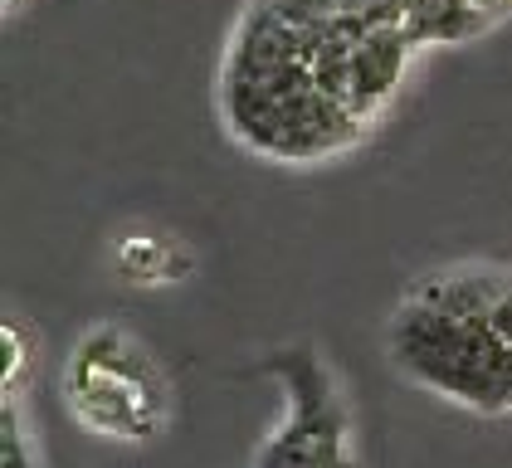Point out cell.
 Wrapping results in <instances>:
<instances>
[{
	"mask_svg": "<svg viewBox=\"0 0 512 468\" xmlns=\"http://www.w3.org/2000/svg\"><path fill=\"white\" fill-rule=\"evenodd\" d=\"M395 361L420 386L454 395L473 410L512 405V347L488 317H454L425 298H410L391 327Z\"/></svg>",
	"mask_w": 512,
	"mask_h": 468,
	"instance_id": "6da1fadb",
	"label": "cell"
},
{
	"mask_svg": "<svg viewBox=\"0 0 512 468\" xmlns=\"http://www.w3.org/2000/svg\"><path fill=\"white\" fill-rule=\"evenodd\" d=\"M274 371L293 395V415L264 444L259 468H352L347 415L332 395V381L322 376V366L308 351H283L274 356Z\"/></svg>",
	"mask_w": 512,
	"mask_h": 468,
	"instance_id": "7a4b0ae2",
	"label": "cell"
},
{
	"mask_svg": "<svg viewBox=\"0 0 512 468\" xmlns=\"http://www.w3.org/2000/svg\"><path fill=\"white\" fill-rule=\"evenodd\" d=\"M410 25L405 20H381L371 25L352 59V113L366 122L386 98L395 93V83L405 74V54H410Z\"/></svg>",
	"mask_w": 512,
	"mask_h": 468,
	"instance_id": "3957f363",
	"label": "cell"
},
{
	"mask_svg": "<svg viewBox=\"0 0 512 468\" xmlns=\"http://www.w3.org/2000/svg\"><path fill=\"white\" fill-rule=\"evenodd\" d=\"M508 288V273H439L425 288H415V298L454 312V317H493V308L503 303Z\"/></svg>",
	"mask_w": 512,
	"mask_h": 468,
	"instance_id": "277c9868",
	"label": "cell"
},
{
	"mask_svg": "<svg viewBox=\"0 0 512 468\" xmlns=\"http://www.w3.org/2000/svg\"><path fill=\"white\" fill-rule=\"evenodd\" d=\"M5 468H30L25 454H20V429L10 420V410H5Z\"/></svg>",
	"mask_w": 512,
	"mask_h": 468,
	"instance_id": "5b68a950",
	"label": "cell"
},
{
	"mask_svg": "<svg viewBox=\"0 0 512 468\" xmlns=\"http://www.w3.org/2000/svg\"><path fill=\"white\" fill-rule=\"evenodd\" d=\"M488 322H493V332H498V337L512 347V288L503 293V303L493 308V317H488Z\"/></svg>",
	"mask_w": 512,
	"mask_h": 468,
	"instance_id": "8992f818",
	"label": "cell"
}]
</instances>
